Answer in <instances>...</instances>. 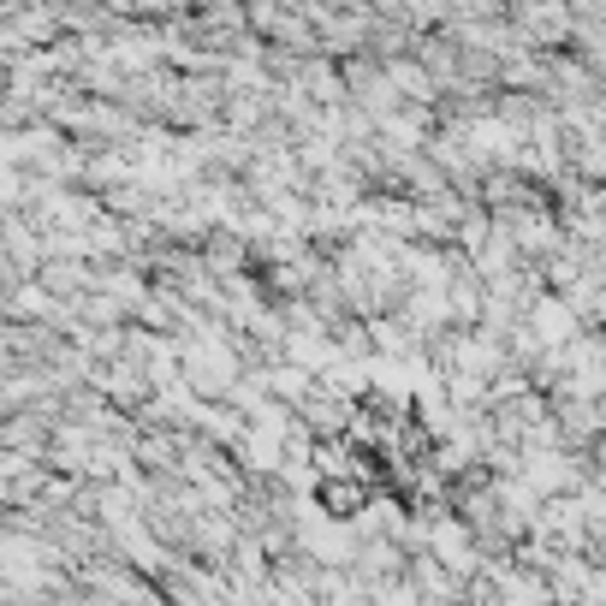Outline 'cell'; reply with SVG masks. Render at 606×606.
Wrapping results in <instances>:
<instances>
[{"label": "cell", "mask_w": 606, "mask_h": 606, "mask_svg": "<svg viewBox=\"0 0 606 606\" xmlns=\"http://www.w3.org/2000/svg\"><path fill=\"white\" fill-rule=\"evenodd\" d=\"M499 606H553V583L524 577V570H499Z\"/></svg>", "instance_id": "cell-1"}]
</instances>
